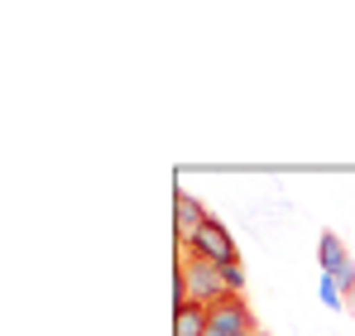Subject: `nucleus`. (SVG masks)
Instances as JSON below:
<instances>
[{"mask_svg":"<svg viewBox=\"0 0 355 336\" xmlns=\"http://www.w3.org/2000/svg\"><path fill=\"white\" fill-rule=\"evenodd\" d=\"M173 293L178 303H202V308H216L221 298H231L236 288L226 279L221 264L202 260L197 250H178V269H173Z\"/></svg>","mask_w":355,"mask_h":336,"instance_id":"1","label":"nucleus"},{"mask_svg":"<svg viewBox=\"0 0 355 336\" xmlns=\"http://www.w3.org/2000/svg\"><path fill=\"white\" fill-rule=\"evenodd\" d=\"M187 250H197L202 260H211V264H221V269H236V264H240L236 240H231V230H226V226L216 221V217H211V221L202 226V235H197V240H192Z\"/></svg>","mask_w":355,"mask_h":336,"instance_id":"3","label":"nucleus"},{"mask_svg":"<svg viewBox=\"0 0 355 336\" xmlns=\"http://www.w3.org/2000/svg\"><path fill=\"white\" fill-rule=\"evenodd\" d=\"M207 322H211V308H202V303L173 308V336H207Z\"/></svg>","mask_w":355,"mask_h":336,"instance_id":"6","label":"nucleus"},{"mask_svg":"<svg viewBox=\"0 0 355 336\" xmlns=\"http://www.w3.org/2000/svg\"><path fill=\"white\" fill-rule=\"evenodd\" d=\"M341 298H346V293H341V283H336V279H327V274H322V303H327V308H346Z\"/></svg>","mask_w":355,"mask_h":336,"instance_id":"7","label":"nucleus"},{"mask_svg":"<svg viewBox=\"0 0 355 336\" xmlns=\"http://www.w3.org/2000/svg\"><path fill=\"white\" fill-rule=\"evenodd\" d=\"M211 221V212L192 197V192H173V226H178V250H187L197 235H202V226Z\"/></svg>","mask_w":355,"mask_h":336,"instance_id":"4","label":"nucleus"},{"mask_svg":"<svg viewBox=\"0 0 355 336\" xmlns=\"http://www.w3.org/2000/svg\"><path fill=\"white\" fill-rule=\"evenodd\" d=\"M250 332H259V327H254V312H250L245 293H231V298H221V303L211 308L207 336H250Z\"/></svg>","mask_w":355,"mask_h":336,"instance_id":"2","label":"nucleus"},{"mask_svg":"<svg viewBox=\"0 0 355 336\" xmlns=\"http://www.w3.org/2000/svg\"><path fill=\"white\" fill-rule=\"evenodd\" d=\"M346 308H351V312H355V288H351V293H346Z\"/></svg>","mask_w":355,"mask_h":336,"instance_id":"8","label":"nucleus"},{"mask_svg":"<svg viewBox=\"0 0 355 336\" xmlns=\"http://www.w3.org/2000/svg\"><path fill=\"white\" fill-rule=\"evenodd\" d=\"M317 255H322V274L341 283V293H351L355 288V264H351V255H346V245H341L331 230L317 240Z\"/></svg>","mask_w":355,"mask_h":336,"instance_id":"5","label":"nucleus"},{"mask_svg":"<svg viewBox=\"0 0 355 336\" xmlns=\"http://www.w3.org/2000/svg\"><path fill=\"white\" fill-rule=\"evenodd\" d=\"M250 336H264V332H250Z\"/></svg>","mask_w":355,"mask_h":336,"instance_id":"9","label":"nucleus"}]
</instances>
